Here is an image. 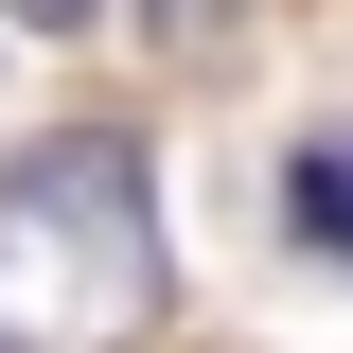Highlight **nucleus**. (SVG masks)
<instances>
[{
    "instance_id": "obj_1",
    "label": "nucleus",
    "mask_w": 353,
    "mask_h": 353,
    "mask_svg": "<svg viewBox=\"0 0 353 353\" xmlns=\"http://www.w3.org/2000/svg\"><path fill=\"white\" fill-rule=\"evenodd\" d=\"M159 176L124 124L0 159V353H124L159 318Z\"/></svg>"
},
{
    "instance_id": "obj_2",
    "label": "nucleus",
    "mask_w": 353,
    "mask_h": 353,
    "mask_svg": "<svg viewBox=\"0 0 353 353\" xmlns=\"http://www.w3.org/2000/svg\"><path fill=\"white\" fill-rule=\"evenodd\" d=\"M283 230H301L318 265H353V124H318L301 159H283Z\"/></svg>"
},
{
    "instance_id": "obj_3",
    "label": "nucleus",
    "mask_w": 353,
    "mask_h": 353,
    "mask_svg": "<svg viewBox=\"0 0 353 353\" xmlns=\"http://www.w3.org/2000/svg\"><path fill=\"white\" fill-rule=\"evenodd\" d=\"M141 36L159 53H230V0H141Z\"/></svg>"
},
{
    "instance_id": "obj_4",
    "label": "nucleus",
    "mask_w": 353,
    "mask_h": 353,
    "mask_svg": "<svg viewBox=\"0 0 353 353\" xmlns=\"http://www.w3.org/2000/svg\"><path fill=\"white\" fill-rule=\"evenodd\" d=\"M0 18H36V36H88V18H106V0H0Z\"/></svg>"
}]
</instances>
